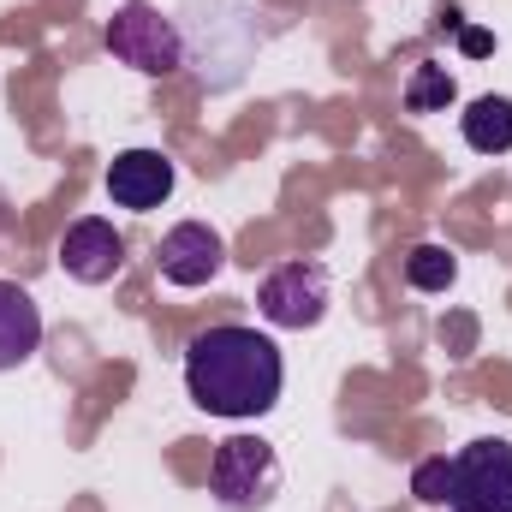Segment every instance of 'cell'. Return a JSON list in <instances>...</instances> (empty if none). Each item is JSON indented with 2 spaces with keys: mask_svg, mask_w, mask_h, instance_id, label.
Instances as JSON below:
<instances>
[{
  "mask_svg": "<svg viewBox=\"0 0 512 512\" xmlns=\"http://www.w3.org/2000/svg\"><path fill=\"white\" fill-rule=\"evenodd\" d=\"M459 131L477 155H507L512 149V96H477L465 114H459Z\"/></svg>",
  "mask_w": 512,
  "mask_h": 512,
  "instance_id": "30bf717a",
  "label": "cell"
},
{
  "mask_svg": "<svg viewBox=\"0 0 512 512\" xmlns=\"http://www.w3.org/2000/svg\"><path fill=\"white\" fill-rule=\"evenodd\" d=\"M447 489H453V459H447V453H435V459H423V465L411 471V495H417V501L447 507Z\"/></svg>",
  "mask_w": 512,
  "mask_h": 512,
  "instance_id": "4fadbf2b",
  "label": "cell"
},
{
  "mask_svg": "<svg viewBox=\"0 0 512 512\" xmlns=\"http://www.w3.org/2000/svg\"><path fill=\"white\" fill-rule=\"evenodd\" d=\"M42 346V310L18 280H0V376L30 364Z\"/></svg>",
  "mask_w": 512,
  "mask_h": 512,
  "instance_id": "9c48e42d",
  "label": "cell"
},
{
  "mask_svg": "<svg viewBox=\"0 0 512 512\" xmlns=\"http://www.w3.org/2000/svg\"><path fill=\"white\" fill-rule=\"evenodd\" d=\"M453 96H459V84H453V72L441 60H417L411 66V78H405V114H447Z\"/></svg>",
  "mask_w": 512,
  "mask_h": 512,
  "instance_id": "8fae6325",
  "label": "cell"
},
{
  "mask_svg": "<svg viewBox=\"0 0 512 512\" xmlns=\"http://www.w3.org/2000/svg\"><path fill=\"white\" fill-rule=\"evenodd\" d=\"M209 495L227 512H262L280 495V453L262 435H227L209 465Z\"/></svg>",
  "mask_w": 512,
  "mask_h": 512,
  "instance_id": "3957f363",
  "label": "cell"
},
{
  "mask_svg": "<svg viewBox=\"0 0 512 512\" xmlns=\"http://www.w3.org/2000/svg\"><path fill=\"white\" fill-rule=\"evenodd\" d=\"M256 310H262L268 328H292V334L316 328V322L328 316V268H322V262H280V268L262 280Z\"/></svg>",
  "mask_w": 512,
  "mask_h": 512,
  "instance_id": "5b68a950",
  "label": "cell"
},
{
  "mask_svg": "<svg viewBox=\"0 0 512 512\" xmlns=\"http://www.w3.org/2000/svg\"><path fill=\"white\" fill-rule=\"evenodd\" d=\"M173 185H179V173H173V161L161 155V149H120L114 161H108V197L131 209V215H149V209H161L167 197H173Z\"/></svg>",
  "mask_w": 512,
  "mask_h": 512,
  "instance_id": "52a82bcc",
  "label": "cell"
},
{
  "mask_svg": "<svg viewBox=\"0 0 512 512\" xmlns=\"http://www.w3.org/2000/svg\"><path fill=\"white\" fill-rule=\"evenodd\" d=\"M280 387H286L280 346L256 328L221 322L185 346V393L209 417H233V423L268 417L280 405Z\"/></svg>",
  "mask_w": 512,
  "mask_h": 512,
  "instance_id": "6da1fadb",
  "label": "cell"
},
{
  "mask_svg": "<svg viewBox=\"0 0 512 512\" xmlns=\"http://www.w3.org/2000/svg\"><path fill=\"white\" fill-rule=\"evenodd\" d=\"M459 280V256L447 251V245H417V251L405 256V286H417V292H447Z\"/></svg>",
  "mask_w": 512,
  "mask_h": 512,
  "instance_id": "7c38bea8",
  "label": "cell"
},
{
  "mask_svg": "<svg viewBox=\"0 0 512 512\" xmlns=\"http://www.w3.org/2000/svg\"><path fill=\"white\" fill-rule=\"evenodd\" d=\"M102 42H108V54H114L120 66L143 72V78H173V72L185 66V36H179V24H173L161 6H149V0L114 6Z\"/></svg>",
  "mask_w": 512,
  "mask_h": 512,
  "instance_id": "7a4b0ae2",
  "label": "cell"
},
{
  "mask_svg": "<svg viewBox=\"0 0 512 512\" xmlns=\"http://www.w3.org/2000/svg\"><path fill=\"white\" fill-rule=\"evenodd\" d=\"M447 507L453 512H512V441L483 435V441L453 453Z\"/></svg>",
  "mask_w": 512,
  "mask_h": 512,
  "instance_id": "277c9868",
  "label": "cell"
},
{
  "mask_svg": "<svg viewBox=\"0 0 512 512\" xmlns=\"http://www.w3.org/2000/svg\"><path fill=\"white\" fill-rule=\"evenodd\" d=\"M489 48H495L489 30H465V54H489Z\"/></svg>",
  "mask_w": 512,
  "mask_h": 512,
  "instance_id": "5bb4252c",
  "label": "cell"
},
{
  "mask_svg": "<svg viewBox=\"0 0 512 512\" xmlns=\"http://www.w3.org/2000/svg\"><path fill=\"white\" fill-rule=\"evenodd\" d=\"M60 268H66L78 286H108V280L126 274V239L114 233V221L84 215V221H72L66 239H60Z\"/></svg>",
  "mask_w": 512,
  "mask_h": 512,
  "instance_id": "8992f818",
  "label": "cell"
},
{
  "mask_svg": "<svg viewBox=\"0 0 512 512\" xmlns=\"http://www.w3.org/2000/svg\"><path fill=\"white\" fill-rule=\"evenodd\" d=\"M155 262H161V280H173V286H209V280L221 274V262H227V245H221L215 227H203V221H179V227L161 233Z\"/></svg>",
  "mask_w": 512,
  "mask_h": 512,
  "instance_id": "ba28073f",
  "label": "cell"
}]
</instances>
